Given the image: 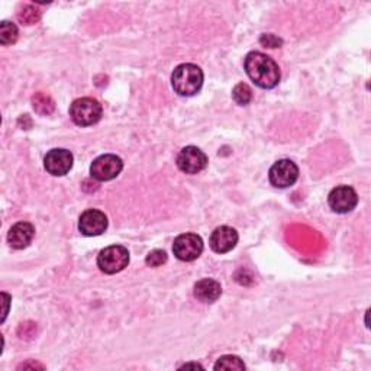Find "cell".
Masks as SVG:
<instances>
[{"label":"cell","mask_w":371,"mask_h":371,"mask_svg":"<svg viewBox=\"0 0 371 371\" xmlns=\"http://www.w3.org/2000/svg\"><path fill=\"white\" fill-rule=\"evenodd\" d=\"M244 67L249 77L261 89H274L282 77L275 61L258 51H253L245 57Z\"/></svg>","instance_id":"1"},{"label":"cell","mask_w":371,"mask_h":371,"mask_svg":"<svg viewBox=\"0 0 371 371\" xmlns=\"http://www.w3.org/2000/svg\"><path fill=\"white\" fill-rule=\"evenodd\" d=\"M171 86L180 96H195L203 86V72L196 64H180L171 74Z\"/></svg>","instance_id":"2"},{"label":"cell","mask_w":371,"mask_h":371,"mask_svg":"<svg viewBox=\"0 0 371 371\" xmlns=\"http://www.w3.org/2000/svg\"><path fill=\"white\" fill-rule=\"evenodd\" d=\"M102 105L91 98H81L72 103L70 118L79 127H91L102 118Z\"/></svg>","instance_id":"3"},{"label":"cell","mask_w":371,"mask_h":371,"mask_svg":"<svg viewBox=\"0 0 371 371\" xmlns=\"http://www.w3.org/2000/svg\"><path fill=\"white\" fill-rule=\"evenodd\" d=\"M130 264V253L123 245H110L98 256V267L105 274H116Z\"/></svg>","instance_id":"4"},{"label":"cell","mask_w":371,"mask_h":371,"mask_svg":"<svg viewBox=\"0 0 371 371\" xmlns=\"http://www.w3.org/2000/svg\"><path fill=\"white\" fill-rule=\"evenodd\" d=\"M173 253L180 261H195L203 253V241L196 234H183L174 239Z\"/></svg>","instance_id":"5"},{"label":"cell","mask_w":371,"mask_h":371,"mask_svg":"<svg viewBox=\"0 0 371 371\" xmlns=\"http://www.w3.org/2000/svg\"><path fill=\"white\" fill-rule=\"evenodd\" d=\"M270 183L277 189H287L297 181L299 169L292 160H278L268 171Z\"/></svg>","instance_id":"6"},{"label":"cell","mask_w":371,"mask_h":371,"mask_svg":"<svg viewBox=\"0 0 371 371\" xmlns=\"http://www.w3.org/2000/svg\"><path fill=\"white\" fill-rule=\"evenodd\" d=\"M123 169V163L113 154H105L98 157L90 166V176L98 181H110L116 178Z\"/></svg>","instance_id":"7"},{"label":"cell","mask_w":371,"mask_h":371,"mask_svg":"<svg viewBox=\"0 0 371 371\" xmlns=\"http://www.w3.org/2000/svg\"><path fill=\"white\" fill-rule=\"evenodd\" d=\"M207 164L206 154L198 147H186L177 156V167L186 174H198Z\"/></svg>","instance_id":"8"},{"label":"cell","mask_w":371,"mask_h":371,"mask_svg":"<svg viewBox=\"0 0 371 371\" xmlns=\"http://www.w3.org/2000/svg\"><path fill=\"white\" fill-rule=\"evenodd\" d=\"M74 157L69 149L64 148H54L44 159L45 170L52 176H66L73 169Z\"/></svg>","instance_id":"9"},{"label":"cell","mask_w":371,"mask_h":371,"mask_svg":"<svg viewBox=\"0 0 371 371\" xmlns=\"http://www.w3.org/2000/svg\"><path fill=\"white\" fill-rule=\"evenodd\" d=\"M329 207L335 213H348L353 209H355L358 203L357 192L350 188V186H338V188L332 189L328 196Z\"/></svg>","instance_id":"10"},{"label":"cell","mask_w":371,"mask_h":371,"mask_svg":"<svg viewBox=\"0 0 371 371\" xmlns=\"http://www.w3.org/2000/svg\"><path fill=\"white\" fill-rule=\"evenodd\" d=\"M79 229L86 236H98L108 229V216L98 209H87L79 219Z\"/></svg>","instance_id":"11"},{"label":"cell","mask_w":371,"mask_h":371,"mask_svg":"<svg viewBox=\"0 0 371 371\" xmlns=\"http://www.w3.org/2000/svg\"><path fill=\"white\" fill-rule=\"evenodd\" d=\"M238 232L231 227L216 228L209 239L210 249L218 254H227L235 249L238 244Z\"/></svg>","instance_id":"12"},{"label":"cell","mask_w":371,"mask_h":371,"mask_svg":"<svg viewBox=\"0 0 371 371\" xmlns=\"http://www.w3.org/2000/svg\"><path fill=\"white\" fill-rule=\"evenodd\" d=\"M35 235V228L29 222H18L15 224L8 234V242L15 250H23L33 242Z\"/></svg>","instance_id":"13"},{"label":"cell","mask_w":371,"mask_h":371,"mask_svg":"<svg viewBox=\"0 0 371 371\" xmlns=\"http://www.w3.org/2000/svg\"><path fill=\"white\" fill-rule=\"evenodd\" d=\"M193 293H195V297L199 299L200 302L213 303L221 297L222 287L218 282L213 280V278H203V280L195 285Z\"/></svg>","instance_id":"14"},{"label":"cell","mask_w":371,"mask_h":371,"mask_svg":"<svg viewBox=\"0 0 371 371\" xmlns=\"http://www.w3.org/2000/svg\"><path fill=\"white\" fill-rule=\"evenodd\" d=\"M33 106L40 115H51L55 110L54 101L42 91H38L33 96Z\"/></svg>","instance_id":"15"},{"label":"cell","mask_w":371,"mask_h":371,"mask_svg":"<svg viewBox=\"0 0 371 371\" xmlns=\"http://www.w3.org/2000/svg\"><path fill=\"white\" fill-rule=\"evenodd\" d=\"M19 30L15 23H11L8 21L2 22L0 25V44L2 45H12L18 41Z\"/></svg>","instance_id":"16"},{"label":"cell","mask_w":371,"mask_h":371,"mask_svg":"<svg viewBox=\"0 0 371 371\" xmlns=\"http://www.w3.org/2000/svg\"><path fill=\"white\" fill-rule=\"evenodd\" d=\"M232 98H234V101L238 105L245 106V105H249L253 101V90H251V87L249 84L239 83L232 90Z\"/></svg>","instance_id":"17"},{"label":"cell","mask_w":371,"mask_h":371,"mask_svg":"<svg viewBox=\"0 0 371 371\" xmlns=\"http://www.w3.org/2000/svg\"><path fill=\"white\" fill-rule=\"evenodd\" d=\"M215 370H227V371H231V370H245V364L244 361L236 357V355H224L221 357L218 361H216Z\"/></svg>","instance_id":"18"},{"label":"cell","mask_w":371,"mask_h":371,"mask_svg":"<svg viewBox=\"0 0 371 371\" xmlns=\"http://www.w3.org/2000/svg\"><path fill=\"white\" fill-rule=\"evenodd\" d=\"M18 18L23 25H34L41 19V12L33 5H26L19 11Z\"/></svg>","instance_id":"19"},{"label":"cell","mask_w":371,"mask_h":371,"mask_svg":"<svg viewBox=\"0 0 371 371\" xmlns=\"http://www.w3.org/2000/svg\"><path fill=\"white\" fill-rule=\"evenodd\" d=\"M166 261H167V253L163 251V250H154L145 258V263L149 267H160Z\"/></svg>","instance_id":"20"},{"label":"cell","mask_w":371,"mask_h":371,"mask_svg":"<svg viewBox=\"0 0 371 371\" xmlns=\"http://www.w3.org/2000/svg\"><path fill=\"white\" fill-rule=\"evenodd\" d=\"M260 42H261L264 47H268V48H278V47H280V45L283 44V41H282L280 38H277V37L273 35V34H266V35H263V37L260 38Z\"/></svg>","instance_id":"21"},{"label":"cell","mask_w":371,"mask_h":371,"mask_svg":"<svg viewBox=\"0 0 371 371\" xmlns=\"http://www.w3.org/2000/svg\"><path fill=\"white\" fill-rule=\"evenodd\" d=\"M2 296H4V302H5V309H4V318H2V321H5V319H6V315H8V312H9L11 297H9V295H6V293H2Z\"/></svg>","instance_id":"22"},{"label":"cell","mask_w":371,"mask_h":371,"mask_svg":"<svg viewBox=\"0 0 371 371\" xmlns=\"http://www.w3.org/2000/svg\"><path fill=\"white\" fill-rule=\"evenodd\" d=\"M180 368H203L200 364H184Z\"/></svg>","instance_id":"23"}]
</instances>
